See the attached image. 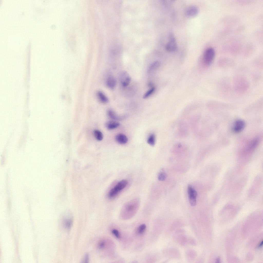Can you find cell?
<instances>
[{"label":"cell","instance_id":"e0dca14e","mask_svg":"<svg viewBox=\"0 0 263 263\" xmlns=\"http://www.w3.org/2000/svg\"><path fill=\"white\" fill-rule=\"evenodd\" d=\"M253 65L255 68L259 70H262L263 60L261 59L255 60L253 62Z\"/></svg>","mask_w":263,"mask_h":263},{"label":"cell","instance_id":"3957f363","mask_svg":"<svg viewBox=\"0 0 263 263\" xmlns=\"http://www.w3.org/2000/svg\"><path fill=\"white\" fill-rule=\"evenodd\" d=\"M128 182L126 180H123L119 181L109 191L108 193L109 198H113L116 196L126 187Z\"/></svg>","mask_w":263,"mask_h":263},{"label":"cell","instance_id":"277c9868","mask_svg":"<svg viewBox=\"0 0 263 263\" xmlns=\"http://www.w3.org/2000/svg\"><path fill=\"white\" fill-rule=\"evenodd\" d=\"M215 55V51L212 48H209L205 51L203 55V64L206 67L210 66L213 62Z\"/></svg>","mask_w":263,"mask_h":263},{"label":"cell","instance_id":"7402d4cb","mask_svg":"<svg viewBox=\"0 0 263 263\" xmlns=\"http://www.w3.org/2000/svg\"><path fill=\"white\" fill-rule=\"evenodd\" d=\"M146 228V226L144 224H142L139 226L137 229V232L140 235L143 234L145 232Z\"/></svg>","mask_w":263,"mask_h":263},{"label":"cell","instance_id":"cb8c5ba5","mask_svg":"<svg viewBox=\"0 0 263 263\" xmlns=\"http://www.w3.org/2000/svg\"><path fill=\"white\" fill-rule=\"evenodd\" d=\"M111 232L114 236L118 239H120L121 238V235L120 232L118 230L116 229H113L111 231Z\"/></svg>","mask_w":263,"mask_h":263},{"label":"cell","instance_id":"52a82bcc","mask_svg":"<svg viewBox=\"0 0 263 263\" xmlns=\"http://www.w3.org/2000/svg\"><path fill=\"white\" fill-rule=\"evenodd\" d=\"M187 193L190 205L192 206L196 204V198L197 193L195 190L191 185L187 187Z\"/></svg>","mask_w":263,"mask_h":263},{"label":"cell","instance_id":"9c48e42d","mask_svg":"<svg viewBox=\"0 0 263 263\" xmlns=\"http://www.w3.org/2000/svg\"><path fill=\"white\" fill-rule=\"evenodd\" d=\"M177 48L176 39L173 35H171L169 42L166 45V50L169 52H174L177 50Z\"/></svg>","mask_w":263,"mask_h":263},{"label":"cell","instance_id":"44dd1931","mask_svg":"<svg viewBox=\"0 0 263 263\" xmlns=\"http://www.w3.org/2000/svg\"><path fill=\"white\" fill-rule=\"evenodd\" d=\"M167 177V175L163 170H162L159 172L158 175V179L161 181H164Z\"/></svg>","mask_w":263,"mask_h":263},{"label":"cell","instance_id":"8fae6325","mask_svg":"<svg viewBox=\"0 0 263 263\" xmlns=\"http://www.w3.org/2000/svg\"><path fill=\"white\" fill-rule=\"evenodd\" d=\"M199 10L195 6L192 5L188 7L186 11V14L188 17H192L196 16L198 14Z\"/></svg>","mask_w":263,"mask_h":263},{"label":"cell","instance_id":"30bf717a","mask_svg":"<svg viewBox=\"0 0 263 263\" xmlns=\"http://www.w3.org/2000/svg\"><path fill=\"white\" fill-rule=\"evenodd\" d=\"M120 80L122 86L124 87H126L130 83L131 78L126 72L124 71L120 75Z\"/></svg>","mask_w":263,"mask_h":263},{"label":"cell","instance_id":"603a6c76","mask_svg":"<svg viewBox=\"0 0 263 263\" xmlns=\"http://www.w3.org/2000/svg\"><path fill=\"white\" fill-rule=\"evenodd\" d=\"M155 89L154 87H152L144 94L143 96V98L144 99H146L149 97L154 93Z\"/></svg>","mask_w":263,"mask_h":263},{"label":"cell","instance_id":"d6986e66","mask_svg":"<svg viewBox=\"0 0 263 263\" xmlns=\"http://www.w3.org/2000/svg\"><path fill=\"white\" fill-rule=\"evenodd\" d=\"M155 136L154 134H151L148 136L147 139V142L151 146H154L155 143Z\"/></svg>","mask_w":263,"mask_h":263},{"label":"cell","instance_id":"5bb4252c","mask_svg":"<svg viewBox=\"0 0 263 263\" xmlns=\"http://www.w3.org/2000/svg\"><path fill=\"white\" fill-rule=\"evenodd\" d=\"M105 125L107 129L112 130L118 127L120 124L119 122L114 120H110L106 123Z\"/></svg>","mask_w":263,"mask_h":263},{"label":"cell","instance_id":"d4e9b609","mask_svg":"<svg viewBox=\"0 0 263 263\" xmlns=\"http://www.w3.org/2000/svg\"><path fill=\"white\" fill-rule=\"evenodd\" d=\"M72 220L71 219H67L65 221V225L66 227L68 229H69L71 227L72 224Z\"/></svg>","mask_w":263,"mask_h":263},{"label":"cell","instance_id":"ba28073f","mask_svg":"<svg viewBox=\"0 0 263 263\" xmlns=\"http://www.w3.org/2000/svg\"><path fill=\"white\" fill-rule=\"evenodd\" d=\"M246 126L245 122L243 120L239 119L236 120L234 122L232 130L235 133H238L242 132Z\"/></svg>","mask_w":263,"mask_h":263},{"label":"cell","instance_id":"7a4b0ae2","mask_svg":"<svg viewBox=\"0 0 263 263\" xmlns=\"http://www.w3.org/2000/svg\"><path fill=\"white\" fill-rule=\"evenodd\" d=\"M139 200L136 198L129 201L124 205L122 212L125 214L134 215L137 211L139 205Z\"/></svg>","mask_w":263,"mask_h":263},{"label":"cell","instance_id":"7c38bea8","mask_svg":"<svg viewBox=\"0 0 263 263\" xmlns=\"http://www.w3.org/2000/svg\"><path fill=\"white\" fill-rule=\"evenodd\" d=\"M106 83V86L108 88L113 90L116 87L117 81L115 78L110 76L107 78Z\"/></svg>","mask_w":263,"mask_h":263},{"label":"cell","instance_id":"4fadbf2b","mask_svg":"<svg viewBox=\"0 0 263 263\" xmlns=\"http://www.w3.org/2000/svg\"><path fill=\"white\" fill-rule=\"evenodd\" d=\"M115 139L118 143L121 144H125L128 141V139L127 137L122 134H117L115 137Z\"/></svg>","mask_w":263,"mask_h":263},{"label":"cell","instance_id":"ac0fdd59","mask_svg":"<svg viewBox=\"0 0 263 263\" xmlns=\"http://www.w3.org/2000/svg\"><path fill=\"white\" fill-rule=\"evenodd\" d=\"M160 63L158 61H155L151 64L148 69V72L150 73L157 69Z\"/></svg>","mask_w":263,"mask_h":263},{"label":"cell","instance_id":"ffe728a7","mask_svg":"<svg viewBox=\"0 0 263 263\" xmlns=\"http://www.w3.org/2000/svg\"><path fill=\"white\" fill-rule=\"evenodd\" d=\"M93 134L96 139L98 140L101 141L103 138V135L102 132L98 130H95L93 131Z\"/></svg>","mask_w":263,"mask_h":263},{"label":"cell","instance_id":"484cf974","mask_svg":"<svg viewBox=\"0 0 263 263\" xmlns=\"http://www.w3.org/2000/svg\"><path fill=\"white\" fill-rule=\"evenodd\" d=\"M252 77L255 80H257L260 79V76L259 74L255 73L254 74Z\"/></svg>","mask_w":263,"mask_h":263},{"label":"cell","instance_id":"6da1fadb","mask_svg":"<svg viewBox=\"0 0 263 263\" xmlns=\"http://www.w3.org/2000/svg\"><path fill=\"white\" fill-rule=\"evenodd\" d=\"M233 86L235 92L238 93L242 94L248 90L250 83L246 77L238 74L235 75L233 78Z\"/></svg>","mask_w":263,"mask_h":263},{"label":"cell","instance_id":"9a60e30c","mask_svg":"<svg viewBox=\"0 0 263 263\" xmlns=\"http://www.w3.org/2000/svg\"><path fill=\"white\" fill-rule=\"evenodd\" d=\"M97 96L100 101L103 103H106L108 101V97L102 92L100 91L97 92Z\"/></svg>","mask_w":263,"mask_h":263},{"label":"cell","instance_id":"8992f818","mask_svg":"<svg viewBox=\"0 0 263 263\" xmlns=\"http://www.w3.org/2000/svg\"><path fill=\"white\" fill-rule=\"evenodd\" d=\"M234 61L232 59L227 58H222L217 61V65L219 68L222 69L232 68L235 65Z\"/></svg>","mask_w":263,"mask_h":263},{"label":"cell","instance_id":"5b68a950","mask_svg":"<svg viewBox=\"0 0 263 263\" xmlns=\"http://www.w3.org/2000/svg\"><path fill=\"white\" fill-rule=\"evenodd\" d=\"M218 87L219 91L222 93H228L231 89V85L229 80L227 78L221 79L218 82Z\"/></svg>","mask_w":263,"mask_h":263},{"label":"cell","instance_id":"2e32d148","mask_svg":"<svg viewBox=\"0 0 263 263\" xmlns=\"http://www.w3.org/2000/svg\"><path fill=\"white\" fill-rule=\"evenodd\" d=\"M107 114L110 118L114 120H120L121 118V117L117 115L113 110L111 109H109L108 110Z\"/></svg>","mask_w":263,"mask_h":263},{"label":"cell","instance_id":"4316f807","mask_svg":"<svg viewBox=\"0 0 263 263\" xmlns=\"http://www.w3.org/2000/svg\"><path fill=\"white\" fill-rule=\"evenodd\" d=\"M262 244H263V241H261V243H260V244L259 245V247H261L262 246Z\"/></svg>","mask_w":263,"mask_h":263}]
</instances>
